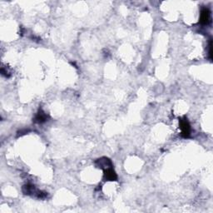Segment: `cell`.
<instances>
[{
	"mask_svg": "<svg viewBox=\"0 0 213 213\" xmlns=\"http://www.w3.org/2000/svg\"><path fill=\"white\" fill-rule=\"evenodd\" d=\"M181 129L182 134L185 137H188L190 134V125L188 123L187 120H181Z\"/></svg>",
	"mask_w": 213,
	"mask_h": 213,
	"instance_id": "obj_1",
	"label": "cell"
},
{
	"mask_svg": "<svg viewBox=\"0 0 213 213\" xmlns=\"http://www.w3.org/2000/svg\"><path fill=\"white\" fill-rule=\"evenodd\" d=\"M105 176L106 179H108L110 181H115L117 179L116 173H114V171L111 168H108L105 172Z\"/></svg>",
	"mask_w": 213,
	"mask_h": 213,
	"instance_id": "obj_3",
	"label": "cell"
},
{
	"mask_svg": "<svg viewBox=\"0 0 213 213\" xmlns=\"http://www.w3.org/2000/svg\"><path fill=\"white\" fill-rule=\"evenodd\" d=\"M36 119L38 120V122H44L45 120L47 119V117H46V115H45L44 113H39L38 114L37 117H36Z\"/></svg>",
	"mask_w": 213,
	"mask_h": 213,
	"instance_id": "obj_4",
	"label": "cell"
},
{
	"mask_svg": "<svg viewBox=\"0 0 213 213\" xmlns=\"http://www.w3.org/2000/svg\"><path fill=\"white\" fill-rule=\"evenodd\" d=\"M210 21V11L207 9H204L201 14V21L202 24H207Z\"/></svg>",
	"mask_w": 213,
	"mask_h": 213,
	"instance_id": "obj_2",
	"label": "cell"
}]
</instances>
